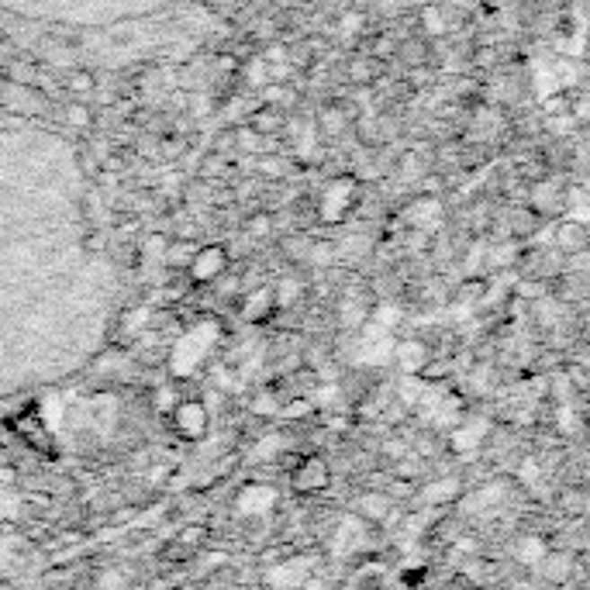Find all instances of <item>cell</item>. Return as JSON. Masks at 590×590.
I'll use <instances>...</instances> for the list:
<instances>
[{"label": "cell", "mask_w": 590, "mask_h": 590, "mask_svg": "<svg viewBox=\"0 0 590 590\" xmlns=\"http://www.w3.org/2000/svg\"><path fill=\"white\" fill-rule=\"evenodd\" d=\"M215 339H218V328L215 325H197L190 335H183V339L176 342L173 356H170V366H173L176 376L194 373L197 366L204 363V356L215 349Z\"/></svg>", "instance_id": "cell-1"}, {"label": "cell", "mask_w": 590, "mask_h": 590, "mask_svg": "<svg viewBox=\"0 0 590 590\" xmlns=\"http://www.w3.org/2000/svg\"><path fill=\"white\" fill-rule=\"evenodd\" d=\"M393 352H397V342L391 339V328L370 321V325H363V331H359V342H356L352 359L359 366H383Z\"/></svg>", "instance_id": "cell-2"}, {"label": "cell", "mask_w": 590, "mask_h": 590, "mask_svg": "<svg viewBox=\"0 0 590 590\" xmlns=\"http://www.w3.org/2000/svg\"><path fill=\"white\" fill-rule=\"evenodd\" d=\"M239 515H249V518H260V515H269L277 507V490L269 483H249L239 494Z\"/></svg>", "instance_id": "cell-3"}, {"label": "cell", "mask_w": 590, "mask_h": 590, "mask_svg": "<svg viewBox=\"0 0 590 590\" xmlns=\"http://www.w3.org/2000/svg\"><path fill=\"white\" fill-rule=\"evenodd\" d=\"M490 436V421L487 418H466L462 425H456V432H453V449H456L459 456H470V453H477V445H480L483 438Z\"/></svg>", "instance_id": "cell-4"}, {"label": "cell", "mask_w": 590, "mask_h": 590, "mask_svg": "<svg viewBox=\"0 0 590 590\" xmlns=\"http://www.w3.org/2000/svg\"><path fill=\"white\" fill-rule=\"evenodd\" d=\"M311 569H314V559H290V563H280L277 569H269V587L273 590H301Z\"/></svg>", "instance_id": "cell-5"}, {"label": "cell", "mask_w": 590, "mask_h": 590, "mask_svg": "<svg viewBox=\"0 0 590 590\" xmlns=\"http://www.w3.org/2000/svg\"><path fill=\"white\" fill-rule=\"evenodd\" d=\"M352 180H335L325 190V200H321V218L325 221H339L352 204Z\"/></svg>", "instance_id": "cell-6"}, {"label": "cell", "mask_w": 590, "mask_h": 590, "mask_svg": "<svg viewBox=\"0 0 590 590\" xmlns=\"http://www.w3.org/2000/svg\"><path fill=\"white\" fill-rule=\"evenodd\" d=\"M176 428L187 438H200L207 432V408L200 401H187L176 408Z\"/></svg>", "instance_id": "cell-7"}, {"label": "cell", "mask_w": 590, "mask_h": 590, "mask_svg": "<svg viewBox=\"0 0 590 590\" xmlns=\"http://www.w3.org/2000/svg\"><path fill=\"white\" fill-rule=\"evenodd\" d=\"M221 269H225V252H221L218 245L200 249V252H197V260L190 262V273H194L197 284H207V280L221 277Z\"/></svg>", "instance_id": "cell-8"}, {"label": "cell", "mask_w": 590, "mask_h": 590, "mask_svg": "<svg viewBox=\"0 0 590 590\" xmlns=\"http://www.w3.org/2000/svg\"><path fill=\"white\" fill-rule=\"evenodd\" d=\"M393 359H397V366L404 370V376H415V373L425 370V363H428V349H425L421 342H415V339H408V342H397Z\"/></svg>", "instance_id": "cell-9"}, {"label": "cell", "mask_w": 590, "mask_h": 590, "mask_svg": "<svg viewBox=\"0 0 590 590\" xmlns=\"http://www.w3.org/2000/svg\"><path fill=\"white\" fill-rule=\"evenodd\" d=\"M363 542V522L359 518H342L339 522V532H335V539H331V552L335 556H349L352 549H359Z\"/></svg>", "instance_id": "cell-10"}, {"label": "cell", "mask_w": 590, "mask_h": 590, "mask_svg": "<svg viewBox=\"0 0 590 590\" xmlns=\"http://www.w3.org/2000/svg\"><path fill=\"white\" fill-rule=\"evenodd\" d=\"M408 221L415 225L418 232H436L438 221H442V204L432 200V197H425V200H418L408 207Z\"/></svg>", "instance_id": "cell-11"}, {"label": "cell", "mask_w": 590, "mask_h": 590, "mask_svg": "<svg viewBox=\"0 0 590 590\" xmlns=\"http://www.w3.org/2000/svg\"><path fill=\"white\" fill-rule=\"evenodd\" d=\"M515 556H518V563H524V567H539V563H546L549 559L546 539H539V535H522L518 546H515Z\"/></svg>", "instance_id": "cell-12"}, {"label": "cell", "mask_w": 590, "mask_h": 590, "mask_svg": "<svg viewBox=\"0 0 590 590\" xmlns=\"http://www.w3.org/2000/svg\"><path fill=\"white\" fill-rule=\"evenodd\" d=\"M325 483H328L325 459H304V466L297 470V487L301 490H321Z\"/></svg>", "instance_id": "cell-13"}, {"label": "cell", "mask_w": 590, "mask_h": 590, "mask_svg": "<svg viewBox=\"0 0 590 590\" xmlns=\"http://www.w3.org/2000/svg\"><path fill=\"white\" fill-rule=\"evenodd\" d=\"M273 304H277V290L260 286V290H252L249 301H245V318H249V321H260V318H266V311Z\"/></svg>", "instance_id": "cell-14"}, {"label": "cell", "mask_w": 590, "mask_h": 590, "mask_svg": "<svg viewBox=\"0 0 590 590\" xmlns=\"http://www.w3.org/2000/svg\"><path fill=\"white\" fill-rule=\"evenodd\" d=\"M456 494H459V480H432L428 487H421V501L428 504V507L453 501Z\"/></svg>", "instance_id": "cell-15"}, {"label": "cell", "mask_w": 590, "mask_h": 590, "mask_svg": "<svg viewBox=\"0 0 590 590\" xmlns=\"http://www.w3.org/2000/svg\"><path fill=\"white\" fill-rule=\"evenodd\" d=\"M356 507L363 518H373V522H387V515H391V501L383 494H363Z\"/></svg>", "instance_id": "cell-16"}, {"label": "cell", "mask_w": 590, "mask_h": 590, "mask_svg": "<svg viewBox=\"0 0 590 590\" xmlns=\"http://www.w3.org/2000/svg\"><path fill=\"white\" fill-rule=\"evenodd\" d=\"M504 498V487L501 483H490V487H483L477 490L473 498H466V507L462 511H483V507H490V504H498Z\"/></svg>", "instance_id": "cell-17"}, {"label": "cell", "mask_w": 590, "mask_h": 590, "mask_svg": "<svg viewBox=\"0 0 590 590\" xmlns=\"http://www.w3.org/2000/svg\"><path fill=\"white\" fill-rule=\"evenodd\" d=\"M63 415H66L63 397H59V393H48L42 401V421L48 428H59V425H63Z\"/></svg>", "instance_id": "cell-18"}, {"label": "cell", "mask_w": 590, "mask_h": 590, "mask_svg": "<svg viewBox=\"0 0 590 590\" xmlns=\"http://www.w3.org/2000/svg\"><path fill=\"white\" fill-rule=\"evenodd\" d=\"M284 445H286V438H284V436H266V438H260V442H256V449L249 453V459H252V462L273 459L277 453H280V449H284Z\"/></svg>", "instance_id": "cell-19"}, {"label": "cell", "mask_w": 590, "mask_h": 590, "mask_svg": "<svg viewBox=\"0 0 590 590\" xmlns=\"http://www.w3.org/2000/svg\"><path fill=\"white\" fill-rule=\"evenodd\" d=\"M425 387H428V383H421L415 376H404V380H401V401H404L408 408H418L421 397H425Z\"/></svg>", "instance_id": "cell-20"}, {"label": "cell", "mask_w": 590, "mask_h": 590, "mask_svg": "<svg viewBox=\"0 0 590 590\" xmlns=\"http://www.w3.org/2000/svg\"><path fill=\"white\" fill-rule=\"evenodd\" d=\"M535 90H539V97H549L556 90V69L552 66H535Z\"/></svg>", "instance_id": "cell-21"}, {"label": "cell", "mask_w": 590, "mask_h": 590, "mask_svg": "<svg viewBox=\"0 0 590 590\" xmlns=\"http://www.w3.org/2000/svg\"><path fill=\"white\" fill-rule=\"evenodd\" d=\"M432 518H436V511H432V507H425L421 515H411L408 524H404V535H408V539H418V535L425 532V524H432Z\"/></svg>", "instance_id": "cell-22"}, {"label": "cell", "mask_w": 590, "mask_h": 590, "mask_svg": "<svg viewBox=\"0 0 590 590\" xmlns=\"http://www.w3.org/2000/svg\"><path fill=\"white\" fill-rule=\"evenodd\" d=\"M297 297H301V284L297 280H284L277 286V307H290Z\"/></svg>", "instance_id": "cell-23"}, {"label": "cell", "mask_w": 590, "mask_h": 590, "mask_svg": "<svg viewBox=\"0 0 590 590\" xmlns=\"http://www.w3.org/2000/svg\"><path fill=\"white\" fill-rule=\"evenodd\" d=\"M373 321L383 328H393L397 321H401V307L397 304H380L376 311H373Z\"/></svg>", "instance_id": "cell-24"}, {"label": "cell", "mask_w": 590, "mask_h": 590, "mask_svg": "<svg viewBox=\"0 0 590 590\" xmlns=\"http://www.w3.org/2000/svg\"><path fill=\"white\" fill-rule=\"evenodd\" d=\"M145 325H149V307H138V311H128V314H125V331H128V335H138Z\"/></svg>", "instance_id": "cell-25"}, {"label": "cell", "mask_w": 590, "mask_h": 590, "mask_svg": "<svg viewBox=\"0 0 590 590\" xmlns=\"http://www.w3.org/2000/svg\"><path fill=\"white\" fill-rule=\"evenodd\" d=\"M252 415H280L277 397H273V393H260V397L252 401Z\"/></svg>", "instance_id": "cell-26"}, {"label": "cell", "mask_w": 590, "mask_h": 590, "mask_svg": "<svg viewBox=\"0 0 590 590\" xmlns=\"http://www.w3.org/2000/svg\"><path fill=\"white\" fill-rule=\"evenodd\" d=\"M569 573V559L567 556H552V559H546V577L549 580H563Z\"/></svg>", "instance_id": "cell-27"}, {"label": "cell", "mask_w": 590, "mask_h": 590, "mask_svg": "<svg viewBox=\"0 0 590 590\" xmlns=\"http://www.w3.org/2000/svg\"><path fill=\"white\" fill-rule=\"evenodd\" d=\"M518 477H522V483H528V487H535V483H539V462H535V459L528 456L522 462V466H518Z\"/></svg>", "instance_id": "cell-28"}, {"label": "cell", "mask_w": 590, "mask_h": 590, "mask_svg": "<svg viewBox=\"0 0 590 590\" xmlns=\"http://www.w3.org/2000/svg\"><path fill=\"white\" fill-rule=\"evenodd\" d=\"M556 242H559L563 249H577V245H580V228H577V225H567V228H559Z\"/></svg>", "instance_id": "cell-29"}, {"label": "cell", "mask_w": 590, "mask_h": 590, "mask_svg": "<svg viewBox=\"0 0 590 590\" xmlns=\"http://www.w3.org/2000/svg\"><path fill=\"white\" fill-rule=\"evenodd\" d=\"M166 260L173 262V266H180V262H194L197 252L190 249V245H176V249H170V252H166Z\"/></svg>", "instance_id": "cell-30"}, {"label": "cell", "mask_w": 590, "mask_h": 590, "mask_svg": "<svg viewBox=\"0 0 590 590\" xmlns=\"http://www.w3.org/2000/svg\"><path fill=\"white\" fill-rule=\"evenodd\" d=\"M425 28H428L432 35H442V31H445V18L438 14L436 7H428V11H425Z\"/></svg>", "instance_id": "cell-31"}, {"label": "cell", "mask_w": 590, "mask_h": 590, "mask_svg": "<svg viewBox=\"0 0 590 590\" xmlns=\"http://www.w3.org/2000/svg\"><path fill=\"white\" fill-rule=\"evenodd\" d=\"M155 408H159V411H176V408H180V404H176V393L170 391V387L159 391L155 393Z\"/></svg>", "instance_id": "cell-32"}, {"label": "cell", "mask_w": 590, "mask_h": 590, "mask_svg": "<svg viewBox=\"0 0 590 590\" xmlns=\"http://www.w3.org/2000/svg\"><path fill=\"white\" fill-rule=\"evenodd\" d=\"M266 73H269V69H266V63H262V59H256V63L249 66V84H252V87H262V84H266Z\"/></svg>", "instance_id": "cell-33"}, {"label": "cell", "mask_w": 590, "mask_h": 590, "mask_svg": "<svg viewBox=\"0 0 590 590\" xmlns=\"http://www.w3.org/2000/svg\"><path fill=\"white\" fill-rule=\"evenodd\" d=\"M556 421H559V428H563V432H573V428H577V415H573V408H569V404H563V408H559Z\"/></svg>", "instance_id": "cell-34"}, {"label": "cell", "mask_w": 590, "mask_h": 590, "mask_svg": "<svg viewBox=\"0 0 590 590\" xmlns=\"http://www.w3.org/2000/svg\"><path fill=\"white\" fill-rule=\"evenodd\" d=\"M335 401H339V387H318V393H314V404H321V408L335 404Z\"/></svg>", "instance_id": "cell-35"}, {"label": "cell", "mask_w": 590, "mask_h": 590, "mask_svg": "<svg viewBox=\"0 0 590 590\" xmlns=\"http://www.w3.org/2000/svg\"><path fill=\"white\" fill-rule=\"evenodd\" d=\"M121 584H125V577L118 569H110V573L101 577V590H121Z\"/></svg>", "instance_id": "cell-36"}, {"label": "cell", "mask_w": 590, "mask_h": 590, "mask_svg": "<svg viewBox=\"0 0 590 590\" xmlns=\"http://www.w3.org/2000/svg\"><path fill=\"white\" fill-rule=\"evenodd\" d=\"M307 411H311V404H307V401H294V404H290V408H284L280 415H284V418H301V415H307Z\"/></svg>", "instance_id": "cell-37"}, {"label": "cell", "mask_w": 590, "mask_h": 590, "mask_svg": "<svg viewBox=\"0 0 590 590\" xmlns=\"http://www.w3.org/2000/svg\"><path fill=\"white\" fill-rule=\"evenodd\" d=\"M421 170H425V166H421V159H418V155H404V173L421 176Z\"/></svg>", "instance_id": "cell-38"}, {"label": "cell", "mask_w": 590, "mask_h": 590, "mask_svg": "<svg viewBox=\"0 0 590 590\" xmlns=\"http://www.w3.org/2000/svg\"><path fill=\"white\" fill-rule=\"evenodd\" d=\"M490 256H494V262H498V266H507V262H511V256H515V245H504V249H494Z\"/></svg>", "instance_id": "cell-39"}, {"label": "cell", "mask_w": 590, "mask_h": 590, "mask_svg": "<svg viewBox=\"0 0 590 590\" xmlns=\"http://www.w3.org/2000/svg\"><path fill=\"white\" fill-rule=\"evenodd\" d=\"M69 121H73V125H87L90 121L87 108H69Z\"/></svg>", "instance_id": "cell-40"}, {"label": "cell", "mask_w": 590, "mask_h": 590, "mask_svg": "<svg viewBox=\"0 0 590 590\" xmlns=\"http://www.w3.org/2000/svg\"><path fill=\"white\" fill-rule=\"evenodd\" d=\"M325 128H328V131H339V128H342V114H339V110H328V114H325Z\"/></svg>", "instance_id": "cell-41"}, {"label": "cell", "mask_w": 590, "mask_h": 590, "mask_svg": "<svg viewBox=\"0 0 590 590\" xmlns=\"http://www.w3.org/2000/svg\"><path fill=\"white\" fill-rule=\"evenodd\" d=\"M14 515H18V498L7 494V498H4V518H14Z\"/></svg>", "instance_id": "cell-42"}, {"label": "cell", "mask_w": 590, "mask_h": 590, "mask_svg": "<svg viewBox=\"0 0 590 590\" xmlns=\"http://www.w3.org/2000/svg\"><path fill=\"white\" fill-rule=\"evenodd\" d=\"M359 24H363V18H356V14H346V18H342V31H346V35H352Z\"/></svg>", "instance_id": "cell-43"}, {"label": "cell", "mask_w": 590, "mask_h": 590, "mask_svg": "<svg viewBox=\"0 0 590 590\" xmlns=\"http://www.w3.org/2000/svg\"><path fill=\"white\" fill-rule=\"evenodd\" d=\"M90 87H93L90 76H73V90H76V93H87Z\"/></svg>", "instance_id": "cell-44"}, {"label": "cell", "mask_w": 590, "mask_h": 590, "mask_svg": "<svg viewBox=\"0 0 590 590\" xmlns=\"http://www.w3.org/2000/svg\"><path fill=\"white\" fill-rule=\"evenodd\" d=\"M266 232H269V221H266V218L252 221V235H266Z\"/></svg>", "instance_id": "cell-45"}, {"label": "cell", "mask_w": 590, "mask_h": 590, "mask_svg": "<svg viewBox=\"0 0 590 590\" xmlns=\"http://www.w3.org/2000/svg\"><path fill=\"white\" fill-rule=\"evenodd\" d=\"M262 170H266V173H284V166H280L277 159H266V163H262Z\"/></svg>", "instance_id": "cell-46"}, {"label": "cell", "mask_w": 590, "mask_h": 590, "mask_svg": "<svg viewBox=\"0 0 590 590\" xmlns=\"http://www.w3.org/2000/svg\"><path fill=\"white\" fill-rule=\"evenodd\" d=\"M577 269L590 273V252H580V256H577Z\"/></svg>", "instance_id": "cell-47"}, {"label": "cell", "mask_w": 590, "mask_h": 590, "mask_svg": "<svg viewBox=\"0 0 590 590\" xmlns=\"http://www.w3.org/2000/svg\"><path fill=\"white\" fill-rule=\"evenodd\" d=\"M314 262H331V252H328L325 245H321V249H314Z\"/></svg>", "instance_id": "cell-48"}, {"label": "cell", "mask_w": 590, "mask_h": 590, "mask_svg": "<svg viewBox=\"0 0 590 590\" xmlns=\"http://www.w3.org/2000/svg\"><path fill=\"white\" fill-rule=\"evenodd\" d=\"M522 297H539V286H532V284H522Z\"/></svg>", "instance_id": "cell-49"}]
</instances>
